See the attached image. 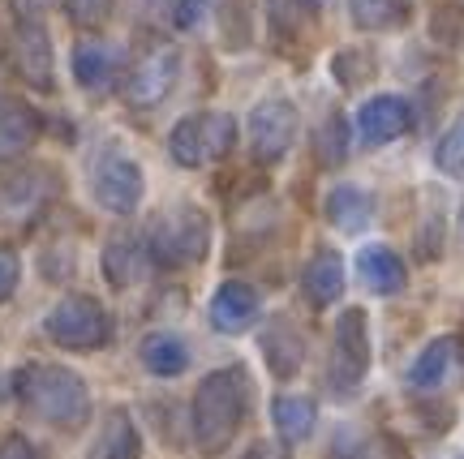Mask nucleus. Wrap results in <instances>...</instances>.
I'll use <instances>...</instances> for the list:
<instances>
[{"label": "nucleus", "mask_w": 464, "mask_h": 459, "mask_svg": "<svg viewBox=\"0 0 464 459\" xmlns=\"http://www.w3.org/2000/svg\"><path fill=\"white\" fill-rule=\"evenodd\" d=\"M14 395L17 404L48 421L56 429H78L91 416V391L86 382L65 365H48V361H31L14 374Z\"/></svg>", "instance_id": "f257e3e1"}, {"label": "nucleus", "mask_w": 464, "mask_h": 459, "mask_svg": "<svg viewBox=\"0 0 464 459\" xmlns=\"http://www.w3.org/2000/svg\"><path fill=\"white\" fill-rule=\"evenodd\" d=\"M246 399L249 382L241 365L216 369L198 382V391H194V443H198L202 455H219L237 438V429L246 421Z\"/></svg>", "instance_id": "f03ea898"}, {"label": "nucleus", "mask_w": 464, "mask_h": 459, "mask_svg": "<svg viewBox=\"0 0 464 459\" xmlns=\"http://www.w3.org/2000/svg\"><path fill=\"white\" fill-rule=\"evenodd\" d=\"M211 249V219L194 202H177L150 219L147 228V253L160 266H194Z\"/></svg>", "instance_id": "7ed1b4c3"}, {"label": "nucleus", "mask_w": 464, "mask_h": 459, "mask_svg": "<svg viewBox=\"0 0 464 459\" xmlns=\"http://www.w3.org/2000/svg\"><path fill=\"white\" fill-rule=\"evenodd\" d=\"M44 330H48L52 344L65 348V352H95V348L112 339V318H108V310L95 296L73 292L48 313Z\"/></svg>", "instance_id": "20e7f679"}, {"label": "nucleus", "mask_w": 464, "mask_h": 459, "mask_svg": "<svg viewBox=\"0 0 464 459\" xmlns=\"http://www.w3.org/2000/svg\"><path fill=\"white\" fill-rule=\"evenodd\" d=\"M237 147V120L228 112H194L177 120V129L168 138V150L181 167H202L224 159Z\"/></svg>", "instance_id": "39448f33"}, {"label": "nucleus", "mask_w": 464, "mask_h": 459, "mask_svg": "<svg viewBox=\"0 0 464 459\" xmlns=\"http://www.w3.org/2000/svg\"><path fill=\"white\" fill-rule=\"evenodd\" d=\"M370 374V322L365 310H344L332 330V361H327V382L335 395H353Z\"/></svg>", "instance_id": "423d86ee"}, {"label": "nucleus", "mask_w": 464, "mask_h": 459, "mask_svg": "<svg viewBox=\"0 0 464 459\" xmlns=\"http://www.w3.org/2000/svg\"><path fill=\"white\" fill-rule=\"evenodd\" d=\"M5 61L34 91H52L56 86V78H52V39L39 26V17H17V26L5 39Z\"/></svg>", "instance_id": "0eeeda50"}, {"label": "nucleus", "mask_w": 464, "mask_h": 459, "mask_svg": "<svg viewBox=\"0 0 464 459\" xmlns=\"http://www.w3.org/2000/svg\"><path fill=\"white\" fill-rule=\"evenodd\" d=\"M177 73H181V56L172 43H155L150 52L138 56V65L130 69V78H125V99H130L133 108H155V103H164L168 91L177 86Z\"/></svg>", "instance_id": "6e6552de"}, {"label": "nucleus", "mask_w": 464, "mask_h": 459, "mask_svg": "<svg viewBox=\"0 0 464 459\" xmlns=\"http://www.w3.org/2000/svg\"><path fill=\"white\" fill-rule=\"evenodd\" d=\"M297 138V108L288 99H266L249 112V150L258 164H276Z\"/></svg>", "instance_id": "1a4fd4ad"}, {"label": "nucleus", "mask_w": 464, "mask_h": 459, "mask_svg": "<svg viewBox=\"0 0 464 459\" xmlns=\"http://www.w3.org/2000/svg\"><path fill=\"white\" fill-rule=\"evenodd\" d=\"M91 189H95V202H100L103 211L130 215V211H138L147 181H142V167L133 164V159H125V155H103L100 164H95Z\"/></svg>", "instance_id": "9d476101"}, {"label": "nucleus", "mask_w": 464, "mask_h": 459, "mask_svg": "<svg viewBox=\"0 0 464 459\" xmlns=\"http://www.w3.org/2000/svg\"><path fill=\"white\" fill-rule=\"evenodd\" d=\"M413 129V103L400 95H374L357 112V138L365 147H387Z\"/></svg>", "instance_id": "9b49d317"}, {"label": "nucleus", "mask_w": 464, "mask_h": 459, "mask_svg": "<svg viewBox=\"0 0 464 459\" xmlns=\"http://www.w3.org/2000/svg\"><path fill=\"white\" fill-rule=\"evenodd\" d=\"M254 322H258V292L241 279L219 283L216 296H211V327L224 330V335H241Z\"/></svg>", "instance_id": "f8f14e48"}, {"label": "nucleus", "mask_w": 464, "mask_h": 459, "mask_svg": "<svg viewBox=\"0 0 464 459\" xmlns=\"http://www.w3.org/2000/svg\"><path fill=\"white\" fill-rule=\"evenodd\" d=\"M39 129H44V120H39V112H34L31 103L0 99V164L26 155L39 142Z\"/></svg>", "instance_id": "ddd939ff"}, {"label": "nucleus", "mask_w": 464, "mask_h": 459, "mask_svg": "<svg viewBox=\"0 0 464 459\" xmlns=\"http://www.w3.org/2000/svg\"><path fill=\"white\" fill-rule=\"evenodd\" d=\"M301 292L310 305L327 310L332 301L344 296V258L335 249H318L314 258L305 263V275H301Z\"/></svg>", "instance_id": "4468645a"}, {"label": "nucleus", "mask_w": 464, "mask_h": 459, "mask_svg": "<svg viewBox=\"0 0 464 459\" xmlns=\"http://www.w3.org/2000/svg\"><path fill=\"white\" fill-rule=\"evenodd\" d=\"M357 275H362V283L370 292H379V296H396L409 283L404 263L396 258V249H387V245H365L357 253Z\"/></svg>", "instance_id": "2eb2a0df"}, {"label": "nucleus", "mask_w": 464, "mask_h": 459, "mask_svg": "<svg viewBox=\"0 0 464 459\" xmlns=\"http://www.w3.org/2000/svg\"><path fill=\"white\" fill-rule=\"evenodd\" d=\"M121 73V52L103 39H86L73 48V78L86 86V91H108Z\"/></svg>", "instance_id": "dca6fc26"}, {"label": "nucleus", "mask_w": 464, "mask_h": 459, "mask_svg": "<svg viewBox=\"0 0 464 459\" xmlns=\"http://www.w3.org/2000/svg\"><path fill=\"white\" fill-rule=\"evenodd\" d=\"M263 357H266V369L276 378H293L305 361V339L301 330L288 322V318H276L271 327L263 330Z\"/></svg>", "instance_id": "f3484780"}, {"label": "nucleus", "mask_w": 464, "mask_h": 459, "mask_svg": "<svg viewBox=\"0 0 464 459\" xmlns=\"http://www.w3.org/2000/svg\"><path fill=\"white\" fill-rule=\"evenodd\" d=\"M456 357H460V339H430L417 352V361L409 365V387L413 391H439L456 369Z\"/></svg>", "instance_id": "a211bd4d"}, {"label": "nucleus", "mask_w": 464, "mask_h": 459, "mask_svg": "<svg viewBox=\"0 0 464 459\" xmlns=\"http://www.w3.org/2000/svg\"><path fill=\"white\" fill-rule=\"evenodd\" d=\"M323 211H327V219L340 232H362L374 219V197L365 189H357V185H335L327 194V202H323Z\"/></svg>", "instance_id": "6ab92c4d"}, {"label": "nucleus", "mask_w": 464, "mask_h": 459, "mask_svg": "<svg viewBox=\"0 0 464 459\" xmlns=\"http://www.w3.org/2000/svg\"><path fill=\"white\" fill-rule=\"evenodd\" d=\"M150 253L133 236H112L108 245H103V275H108V283L112 288H130V283H138L142 279V271H147Z\"/></svg>", "instance_id": "aec40b11"}, {"label": "nucleus", "mask_w": 464, "mask_h": 459, "mask_svg": "<svg viewBox=\"0 0 464 459\" xmlns=\"http://www.w3.org/2000/svg\"><path fill=\"white\" fill-rule=\"evenodd\" d=\"M271 421L280 429L284 443H305L318 426V408L310 395H276L271 404Z\"/></svg>", "instance_id": "412c9836"}, {"label": "nucleus", "mask_w": 464, "mask_h": 459, "mask_svg": "<svg viewBox=\"0 0 464 459\" xmlns=\"http://www.w3.org/2000/svg\"><path fill=\"white\" fill-rule=\"evenodd\" d=\"M138 357H142V365H147L155 378H177V374H185V365H189V348H185L177 335L155 330V335L142 339Z\"/></svg>", "instance_id": "4be33fe9"}, {"label": "nucleus", "mask_w": 464, "mask_h": 459, "mask_svg": "<svg viewBox=\"0 0 464 459\" xmlns=\"http://www.w3.org/2000/svg\"><path fill=\"white\" fill-rule=\"evenodd\" d=\"M91 459H142V443H138V429H133L130 412H121V408L108 412Z\"/></svg>", "instance_id": "5701e85b"}, {"label": "nucleus", "mask_w": 464, "mask_h": 459, "mask_svg": "<svg viewBox=\"0 0 464 459\" xmlns=\"http://www.w3.org/2000/svg\"><path fill=\"white\" fill-rule=\"evenodd\" d=\"M353 22L362 31H387V26H400L409 17V0H353Z\"/></svg>", "instance_id": "b1692460"}, {"label": "nucleus", "mask_w": 464, "mask_h": 459, "mask_svg": "<svg viewBox=\"0 0 464 459\" xmlns=\"http://www.w3.org/2000/svg\"><path fill=\"white\" fill-rule=\"evenodd\" d=\"M219 34H224V48H246L249 34H254V0H224L219 9Z\"/></svg>", "instance_id": "393cba45"}, {"label": "nucleus", "mask_w": 464, "mask_h": 459, "mask_svg": "<svg viewBox=\"0 0 464 459\" xmlns=\"http://www.w3.org/2000/svg\"><path fill=\"white\" fill-rule=\"evenodd\" d=\"M318 159L327 167H340L348 159V129H344V116L340 112H332L318 125Z\"/></svg>", "instance_id": "a878e982"}, {"label": "nucleus", "mask_w": 464, "mask_h": 459, "mask_svg": "<svg viewBox=\"0 0 464 459\" xmlns=\"http://www.w3.org/2000/svg\"><path fill=\"white\" fill-rule=\"evenodd\" d=\"M434 164L448 177H464V112L451 120V129L439 138V150H434Z\"/></svg>", "instance_id": "bb28decb"}, {"label": "nucleus", "mask_w": 464, "mask_h": 459, "mask_svg": "<svg viewBox=\"0 0 464 459\" xmlns=\"http://www.w3.org/2000/svg\"><path fill=\"white\" fill-rule=\"evenodd\" d=\"M266 14H271V34L276 39H293L301 31V17L310 14L305 0H266Z\"/></svg>", "instance_id": "cd10ccee"}, {"label": "nucleus", "mask_w": 464, "mask_h": 459, "mask_svg": "<svg viewBox=\"0 0 464 459\" xmlns=\"http://www.w3.org/2000/svg\"><path fill=\"white\" fill-rule=\"evenodd\" d=\"M65 17L73 26H82V31H100L103 22L112 17V0H56Z\"/></svg>", "instance_id": "c85d7f7f"}, {"label": "nucleus", "mask_w": 464, "mask_h": 459, "mask_svg": "<svg viewBox=\"0 0 464 459\" xmlns=\"http://www.w3.org/2000/svg\"><path fill=\"white\" fill-rule=\"evenodd\" d=\"M17 279H22V263H17V253L9 245H0V301H9V296H14Z\"/></svg>", "instance_id": "c756f323"}, {"label": "nucleus", "mask_w": 464, "mask_h": 459, "mask_svg": "<svg viewBox=\"0 0 464 459\" xmlns=\"http://www.w3.org/2000/svg\"><path fill=\"white\" fill-rule=\"evenodd\" d=\"M207 9H211V0H177V9H172V22H177L181 31H194Z\"/></svg>", "instance_id": "7c9ffc66"}, {"label": "nucleus", "mask_w": 464, "mask_h": 459, "mask_svg": "<svg viewBox=\"0 0 464 459\" xmlns=\"http://www.w3.org/2000/svg\"><path fill=\"white\" fill-rule=\"evenodd\" d=\"M0 459H44V455H39L22 434H5V443H0Z\"/></svg>", "instance_id": "2f4dec72"}, {"label": "nucleus", "mask_w": 464, "mask_h": 459, "mask_svg": "<svg viewBox=\"0 0 464 459\" xmlns=\"http://www.w3.org/2000/svg\"><path fill=\"white\" fill-rule=\"evenodd\" d=\"M241 459H293V455H288V446H280V443H254Z\"/></svg>", "instance_id": "473e14b6"}, {"label": "nucleus", "mask_w": 464, "mask_h": 459, "mask_svg": "<svg viewBox=\"0 0 464 459\" xmlns=\"http://www.w3.org/2000/svg\"><path fill=\"white\" fill-rule=\"evenodd\" d=\"M305 5H310V9H318V5H323V0H305Z\"/></svg>", "instance_id": "72a5a7b5"}]
</instances>
